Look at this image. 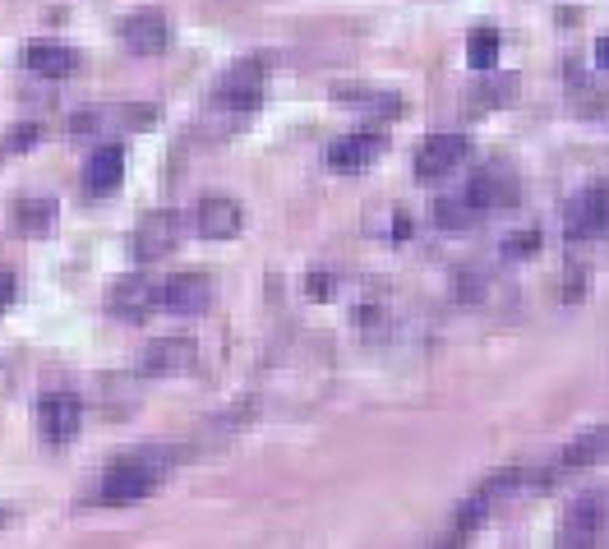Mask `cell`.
<instances>
[{
  "instance_id": "cell-1",
  "label": "cell",
  "mask_w": 609,
  "mask_h": 549,
  "mask_svg": "<svg viewBox=\"0 0 609 549\" xmlns=\"http://www.w3.org/2000/svg\"><path fill=\"white\" fill-rule=\"evenodd\" d=\"M167 471H171V452H162V448L130 452V457H120V462L107 467V476L98 485V499L111 503V508L139 503V499H148L167 480Z\"/></svg>"
},
{
  "instance_id": "cell-17",
  "label": "cell",
  "mask_w": 609,
  "mask_h": 549,
  "mask_svg": "<svg viewBox=\"0 0 609 549\" xmlns=\"http://www.w3.org/2000/svg\"><path fill=\"white\" fill-rule=\"evenodd\" d=\"M14 227L23 236H47L56 227V203L51 199H19L14 203Z\"/></svg>"
},
{
  "instance_id": "cell-24",
  "label": "cell",
  "mask_w": 609,
  "mask_h": 549,
  "mask_svg": "<svg viewBox=\"0 0 609 549\" xmlns=\"http://www.w3.org/2000/svg\"><path fill=\"white\" fill-rule=\"evenodd\" d=\"M596 60H600V70H609V38L596 42Z\"/></svg>"
},
{
  "instance_id": "cell-13",
  "label": "cell",
  "mask_w": 609,
  "mask_h": 549,
  "mask_svg": "<svg viewBox=\"0 0 609 549\" xmlns=\"http://www.w3.org/2000/svg\"><path fill=\"white\" fill-rule=\"evenodd\" d=\"M79 398H70V392H56V398H42L38 407V425H42V435L51 443H70L74 430H79Z\"/></svg>"
},
{
  "instance_id": "cell-22",
  "label": "cell",
  "mask_w": 609,
  "mask_h": 549,
  "mask_svg": "<svg viewBox=\"0 0 609 549\" xmlns=\"http://www.w3.org/2000/svg\"><path fill=\"white\" fill-rule=\"evenodd\" d=\"M310 296H315V300H328V296H332V282L323 278V272H315V278H310Z\"/></svg>"
},
{
  "instance_id": "cell-12",
  "label": "cell",
  "mask_w": 609,
  "mask_h": 549,
  "mask_svg": "<svg viewBox=\"0 0 609 549\" xmlns=\"http://www.w3.org/2000/svg\"><path fill=\"white\" fill-rule=\"evenodd\" d=\"M23 66L33 74H42V79H70L79 70V51L66 47V42H28Z\"/></svg>"
},
{
  "instance_id": "cell-18",
  "label": "cell",
  "mask_w": 609,
  "mask_h": 549,
  "mask_svg": "<svg viewBox=\"0 0 609 549\" xmlns=\"http://www.w3.org/2000/svg\"><path fill=\"white\" fill-rule=\"evenodd\" d=\"M435 218H439V227H448V231H467L471 222L485 218V212H480V208L467 199V190H462V194H452V199H439Z\"/></svg>"
},
{
  "instance_id": "cell-19",
  "label": "cell",
  "mask_w": 609,
  "mask_h": 549,
  "mask_svg": "<svg viewBox=\"0 0 609 549\" xmlns=\"http://www.w3.org/2000/svg\"><path fill=\"white\" fill-rule=\"evenodd\" d=\"M495 60H499V33H495V28H480V33L471 38V66L476 70H495Z\"/></svg>"
},
{
  "instance_id": "cell-2",
  "label": "cell",
  "mask_w": 609,
  "mask_h": 549,
  "mask_svg": "<svg viewBox=\"0 0 609 549\" xmlns=\"http://www.w3.org/2000/svg\"><path fill=\"white\" fill-rule=\"evenodd\" d=\"M605 531V495H582L577 503H568V512L559 517V536L555 549H596Z\"/></svg>"
},
{
  "instance_id": "cell-23",
  "label": "cell",
  "mask_w": 609,
  "mask_h": 549,
  "mask_svg": "<svg viewBox=\"0 0 609 549\" xmlns=\"http://www.w3.org/2000/svg\"><path fill=\"white\" fill-rule=\"evenodd\" d=\"M14 300V278H10V272L6 268H0V310H6V305Z\"/></svg>"
},
{
  "instance_id": "cell-5",
  "label": "cell",
  "mask_w": 609,
  "mask_h": 549,
  "mask_svg": "<svg viewBox=\"0 0 609 549\" xmlns=\"http://www.w3.org/2000/svg\"><path fill=\"white\" fill-rule=\"evenodd\" d=\"M218 98L222 107H240V111H250L263 102V66L259 60H240V66H231L222 79H218Z\"/></svg>"
},
{
  "instance_id": "cell-15",
  "label": "cell",
  "mask_w": 609,
  "mask_h": 549,
  "mask_svg": "<svg viewBox=\"0 0 609 549\" xmlns=\"http://www.w3.org/2000/svg\"><path fill=\"white\" fill-rule=\"evenodd\" d=\"M240 222H246V212H240L236 199L212 194L199 203V236H208V240H231L240 231Z\"/></svg>"
},
{
  "instance_id": "cell-3",
  "label": "cell",
  "mask_w": 609,
  "mask_h": 549,
  "mask_svg": "<svg viewBox=\"0 0 609 549\" xmlns=\"http://www.w3.org/2000/svg\"><path fill=\"white\" fill-rule=\"evenodd\" d=\"M199 365V347L190 338H158L148 342L139 356V375L148 379H171V375H190Z\"/></svg>"
},
{
  "instance_id": "cell-11",
  "label": "cell",
  "mask_w": 609,
  "mask_h": 549,
  "mask_svg": "<svg viewBox=\"0 0 609 549\" xmlns=\"http://www.w3.org/2000/svg\"><path fill=\"white\" fill-rule=\"evenodd\" d=\"M107 305L120 315V319H130V323H139L152 305H162V287L158 282H148V278H120L116 287H111V296H107Z\"/></svg>"
},
{
  "instance_id": "cell-25",
  "label": "cell",
  "mask_w": 609,
  "mask_h": 549,
  "mask_svg": "<svg viewBox=\"0 0 609 549\" xmlns=\"http://www.w3.org/2000/svg\"><path fill=\"white\" fill-rule=\"evenodd\" d=\"M0 522H10V512H0Z\"/></svg>"
},
{
  "instance_id": "cell-14",
  "label": "cell",
  "mask_w": 609,
  "mask_h": 549,
  "mask_svg": "<svg viewBox=\"0 0 609 549\" xmlns=\"http://www.w3.org/2000/svg\"><path fill=\"white\" fill-rule=\"evenodd\" d=\"M379 148H383L379 130L347 134V139H338V143L328 148V167H332V171H365V167L379 158Z\"/></svg>"
},
{
  "instance_id": "cell-9",
  "label": "cell",
  "mask_w": 609,
  "mask_h": 549,
  "mask_svg": "<svg viewBox=\"0 0 609 549\" xmlns=\"http://www.w3.org/2000/svg\"><path fill=\"white\" fill-rule=\"evenodd\" d=\"M600 457H609V425H600V430H587L582 439H572V443L555 457V471L545 476V485H555V480H563V476H572V471H582V467L600 462Z\"/></svg>"
},
{
  "instance_id": "cell-6",
  "label": "cell",
  "mask_w": 609,
  "mask_h": 549,
  "mask_svg": "<svg viewBox=\"0 0 609 549\" xmlns=\"http://www.w3.org/2000/svg\"><path fill=\"white\" fill-rule=\"evenodd\" d=\"M120 38H126V47L134 56H158L171 42V23L162 10H134L126 23H120Z\"/></svg>"
},
{
  "instance_id": "cell-10",
  "label": "cell",
  "mask_w": 609,
  "mask_h": 549,
  "mask_svg": "<svg viewBox=\"0 0 609 549\" xmlns=\"http://www.w3.org/2000/svg\"><path fill=\"white\" fill-rule=\"evenodd\" d=\"M467 158V134H435L416 152V180H439Z\"/></svg>"
},
{
  "instance_id": "cell-16",
  "label": "cell",
  "mask_w": 609,
  "mask_h": 549,
  "mask_svg": "<svg viewBox=\"0 0 609 549\" xmlns=\"http://www.w3.org/2000/svg\"><path fill=\"white\" fill-rule=\"evenodd\" d=\"M120 176H126V148L120 143H102L93 158H88V171H83L93 194H111L120 186Z\"/></svg>"
},
{
  "instance_id": "cell-20",
  "label": "cell",
  "mask_w": 609,
  "mask_h": 549,
  "mask_svg": "<svg viewBox=\"0 0 609 549\" xmlns=\"http://www.w3.org/2000/svg\"><path fill=\"white\" fill-rule=\"evenodd\" d=\"M536 246H540V231H522V236H512V240H508V250H503V254H508V259H527Z\"/></svg>"
},
{
  "instance_id": "cell-4",
  "label": "cell",
  "mask_w": 609,
  "mask_h": 549,
  "mask_svg": "<svg viewBox=\"0 0 609 549\" xmlns=\"http://www.w3.org/2000/svg\"><path fill=\"white\" fill-rule=\"evenodd\" d=\"M609 231V186H591L568 203L563 218V236L568 240H596Z\"/></svg>"
},
{
  "instance_id": "cell-8",
  "label": "cell",
  "mask_w": 609,
  "mask_h": 549,
  "mask_svg": "<svg viewBox=\"0 0 609 549\" xmlns=\"http://www.w3.org/2000/svg\"><path fill=\"white\" fill-rule=\"evenodd\" d=\"M176 231H180V222H176V212H148V218L134 227V259L139 263H152V259H162V254H171L176 250Z\"/></svg>"
},
{
  "instance_id": "cell-21",
  "label": "cell",
  "mask_w": 609,
  "mask_h": 549,
  "mask_svg": "<svg viewBox=\"0 0 609 549\" xmlns=\"http://www.w3.org/2000/svg\"><path fill=\"white\" fill-rule=\"evenodd\" d=\"M38 134H42L38 126H19V130H14V139H10V152H19V148H33V143H38Z\"/></svg>"
},
{
  "instance_id": "cell-7",
  "label": "cell",
  "mask_w": 609,
  "mask_h": 549,
  "mask_svg": "<svg viewBox=\"0 0 609 549\" xmlns=\"http://www.w3.org/2000/svg\"><path fill=\"white\" fill-rule=\"evenodd\" d=\"M162 305L176 315H203L212 305V278L208 272H176L162 282Z\"/></svg>"
}]
</instances>
